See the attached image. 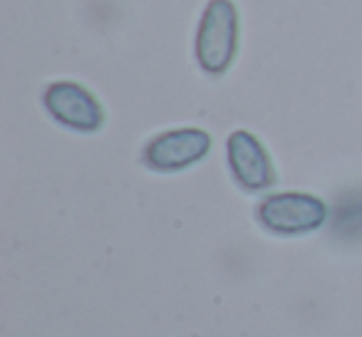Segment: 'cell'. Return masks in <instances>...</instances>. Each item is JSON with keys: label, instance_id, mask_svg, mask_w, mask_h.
<instances>
[{"label": "cell", "instance_id": "6da1fadb", "mask_svg": "<svg viewBox=\"0 0 362 337\" xmlns=\"http://www.w3.org/2000/svg\"><path fill=\"white\" fill-rule=\"evenodd\" d=\"M238 52V11L231 0H211L197 30V62L206 75H223Z\"/></svg>", "mask_w": 362, "mask_h": 337}, {"label": "cell", "instance_id": "3957f363", "mask_svg": "<svg viewBox=\"0 0 362 337\" xmlns=\"http://www.w3.org/2000/svg\"><path fill=\"white\" fill-rule=\"evenodd\" d=\"M211 151V136L204 129H171L144 146V164L154 172L174 174L189 169Z\"/></svg>", "mask_w": 362, "mask_h": 337}, {"label": "cell", "instance_id": "7a4b0ae2", "mask_svg": "<svg viewBox=\"0 0 362 337\" xmlns=\"http://www.w3.org/2000/svg\"><path fill=\"white\" fill-rule=\"evenodd\" d=\"M258 221L276 236H305L327 221V206L313 194H271L258 206Z\"/></svg>", "mask_w": 362, "mask_h": 337}, {"label": "cell", "instance_id": "8992f818", "mask_svg": "<svg viewBox=\"0 0 362 337\" xmlns=\"http://www.w3.org/2000/svg\"><path fill=\"white\" fill-rule=\"evenodd\" d=\"M335 233L347 238L362 236V194H350L335 208Z\"/></svg>", "mask_w": 362, "mask_h": 337}, {"label": "cell", "instance_id": "5b68a950", "mask_svg": "<svg viewBox=\"0 0 362 337\" xmlns=\"http://www.w3.org/2000/svg\"><path fill=\"white\" fill-rule=\"evenodd\" d=\"M228 166L238 187L246 191H266L276 184V169L266 146L251 131H233L226 141Z\"/></svg>", "mask_w": 362, "mask_h": 337}, {"label": "cell", "instance_id": "277c9868", "mask_svg": "<svg viewBox=\"0 0 362 337\" xmlns=\"http://www.w3.org/2000/svg\"><path fill=\"white\" fill-rule=\"evenodd\" d=\"M42 102L52 119L72 131L92 134L105 122V112L97 97L77 82H52L42 95Z\"/></svg>", "mask_w": 362, "mask_h": 337}]
</instances>
